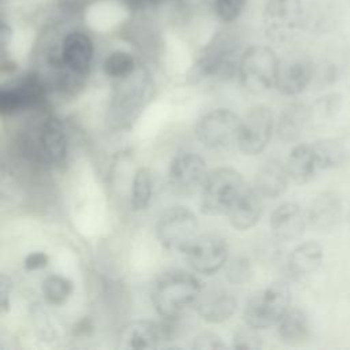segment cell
Segmentation results:
<instances>
[{"label":"cell","mask_w":350,"mask_h":350,"mask_svg":"<svg viewBox=\"0 0 350 350\" xmlns=\"http://www.w3.org/2000/svg\"><path fill=\"white\" fill-rule=\"evenodd\" d=\"M290 288L286 283L275 282L252 294L243 306V321L257 329L278 325L290 309Z\"/></svg>","instance_id":"cell-6"},{"label":"cell","mask_w":350,"mask_h":350,"mask_svg":"<svg viewBox=\"0 0 350 350\" xmlns=\"http://www.w3.org/2000/svg\"><path fill=\"white\" fill-rule=\"evenodd\" d=\"M250 0H208L212 16L223 26L235 25L247 11Z\"/></svg>","instance_id":"cell-28"},{"label":"cell","mask_w":350,"mask_h":350,"mask_svg":"<svg viewBox=\"0 0 350 350\" xmlns=\"http://www.w3.org/2000/svg\"><path fill=\"white\" fill-rule=\"evenodd\" d=\"M242 174L231 167L212 170L201 187L200 209L204 215H227L241 191L245 189Z\"/></svg>","instance_id":"cell-4"},{"label":"cell","mask_w":350,"mask_h":350,"mask_svg":"<svg viewBox=\"0 0 350 350\" xmlns=\"http://www.w3.org/2000/svg\"><path fill=\"white\" fill-rule=\"evenodd\" d=\"M273 115L265 105H254L241 118L237 146L246 156L261 153L273 134Z\"/></svg>","instance_id":"cell-11"},{"label":"cell","mask_w":350,"mask_h":350,"mask_svg":"<svg viewBox=\"0 0 350 350\" xmlns=\"http://www.w3.org/2000/svg\"><path fill=\"white\" fill-rule=\"evenodd\" d=\"M135 56L124 49H115L109 52L103 60V72L115 81L124 79L134 74L138 68Z\"/></svg>","instance_id":"cell-26"},{"label":"cell","mask_w":350,"mask_h":350,"mask_svg":"<svg viewBox=\"0 0 350 350\" xmlns=\"http://www.w3.org/2000/svg\"><path fill=\"white\" fill-rule=\"evenodd\" d=\"M48 262H49V257L44 252H31L23 260V265L27 271L42 269L48 265Z\"/></svg>","instance_id":"cell-34"},{"label":"cell","mask_w":350,"mask_h":350,"mask_svg":"<svg viewBox=\"0 0 350 350\" xmlns=\"http://www.w3.org/2000/svg\"><path fill=\"white\" fill-rule=\"evenodd\" d=\"M152 174L146 167L137 170L131 186V206L134 211H144L152 198Z\"/></svg>","instance_id":"cell-30"},{"label":"cell","mask_w":350,"mask_h":350,"mask_svg":"<svg viewBox=\"0 0 350 350\" xmlns=\"http://www.w3.org/2000/svg\"><path fill=\"white\" fill-rule=\"evenodd\" d=\"M349 221H350V216H349Z\"/></svg>","instance_id":"cell-37"},{"label":"cell","mask_w":350,"mask_h":350,"mask_svg":"<svg viewBox=\"0 0 350 350\" xmlns=\"http://www.w3.org/2000/svg\"><path fill=\"white\" fill-rule=\"evenodd\" d=\"M226 272H227V279L232 283H243L252 275L249 261L245 258H241V257L230 261Z\"/></svg>","instance_id":"cell-32"},{"label":"cell","mask_w":350,"mask_h":350,"mask_svg":"<svg viewBox=\"0 0 350 350\" xmlns=\"http://www.w3.org/2000/svg\"><path fill=\"white\" fill-rule=\"evenodd\" d=\"M72 282L68 278L57 273L46 276L41 286V291L45 301L55 306L64 304L72 294Z\"/></svg>","instance_id":"cell-29"},{"label":"cell","mask_w":350,"mask_h":350,"mask_svg":"<svg viewBox=\"0 0 350 350\" xmlns=\"http://www.w3.org/2000/svg\"><path fill=\"white\" fill-rule=\"evenodd\" d=\"M163 339L160 324L150 320H134L120 331L119 343L124 349H154Z\"/></svg>","instance_id":"cell-19"},{"label":"cell","mask_w":350,"mask_h":350,"mask_svg":"<svg viewBox=\"0 0 350 350\" xmlns=\"http://www.w3.org/2000/svg\"><path fill=\"white\" fill-rule=\"evenodd\" d=\"M242 52L239 41L232 33H217L202 49L197 59L196 71L204 78L228 79L238 72Z\"/></svg>","instance_id":"cell-5"},{"label":"cell","mask_w":350,"mask_h":350,"mask_svg":"<svg viewBox=\"0 0 350 350\" xmlns=\"http://www.w3.org/2000/svg\"><path fill=\"white\" fill-rule=\"evenodd\" d=\"M241 118L231 109L216 108L201 116L196 135L209 149H226L238 141Z\"/></svg>","instance_id":"cell-10"},{"label":"cell","mask_w":350,"mask_h":350,"mask_svg":"<svg viewBox=\"0 0 350 350\" xmlns=\"http://www.w3.org/2000/svg\"><path fill=\"white\" fill-rule=\"evenodd\" d=\"M340 201L334 193H323L316 197L306 212L308 223L319 231L335 228L340 220Z\"/></svg>","instance_id":"cell-21"},{"label":"cell","mask_w":350,"mask_h":350,"mask_svg":"<svg viewBox=\"0 0 350 350\" xmlns=\"http://www.w3.org/2000/svg\"><path fill=\"white\" fill-rule=\"evenodd\" d=\"M68 131L64 123L49 113L30 119L18 135L19 152L40 165H57L68 152Z\"/></svg>","instance_id":"cell-1"},{"label":"cell","mask_w":350,"mask_h":350,"mask_svg":"<svg viewBox=\"0 0 350 350\" xmlns=\"http://www.w3.org/2000/svg\"><path fill=\"white\" fill-rule=\"evenodd\" d=\"M186 0H150V5L153 7H159L163 4H178V3H183Z\"/></svg>","instance_id":"cell-36"},{"label":"cell","mask_w":350,"mask_h":350,"mask_svg":"<svg viewBox=\"0 0 350 350\" xmlns=\"http://www.w3.org/2000/svg\"><path fill=\"white\" fill-rule=\"evenodd\" d=\"M191 347L197 349V350H223V349H227V345L215 332L205 331V332L198 334L193 339Z\"/></svg>","instance_id":"cell-33"},{"label":"cell","mask_w":350,"mask_h":350,"mask_svg":"<svg viewBox=\"0 0 350 350\" xmlns=\"http://www.w3.org/2000/svg\"><path fill=\"white\" fill-rule=\"evenodd\" d=\"M232 346L237 350H257L262 347V340L258 334V329L249 325L243 324L239 325L232 335Z\"/></svg>","instance_id":"cell-31"},{"label":"cell","mask_w":350,"mask_h":350,"mask_svg":"<svg viewBox=\"0 0 350 350\" xmlns=\"http://www.w3.org/2000/svg\"><path fill=\"white\" fill-rule=\"evenodd\" d=\"M262 212L261 196L254 187H247L241 191L232 206L230 208L227 217L231 226L239 231H245L256 226Z\"/></svg>","instance_id":"cell-18"},{"label":"cell","mask_w":350,"mask_h":350,"mask_svg":"<svg viewBox=\"0 0 350 350\" xmlns=\"http://www.w3.org/2000/svg\"><path fill=\"white\" fill-rule=\"evenodd\" d=\"M197 216L193 211L182 205L167 208L156 223V238L168 250L183 252L197 237Z\"/></svg>","instance_id":"cell-9"},{"label":"cell","mask_w":350,"mask_h":350,"mask_svg":"<svg viewBox=\"0 0 350 350\" xmlns=\"http://www.w3.org/2000/svg\"><path fill=\"white\" fill-rule=\"evenodd\" d=\"M206 164L196 153L176 154L168 168V185L175 194L190 196L201 190L206 178Z\"/></svg>","instance_id":"cell-13"},{"label":"cell","mask_w":350,"mask_h":350,"mask_svg":"<svg viewBox=\"0 0 350 350\" xmlns=\"http://www.w3.org/2000/svg\"><path fill=\"white\" fill-rule=\"evenodd\" d=\"M189 267L201 275H212L221 269L228 258V247L217 234L197 235L183 250Z\"/></svg>","instance_id":"cell-12"},{"label":"cell","mask_w":350,"mask_h":350,"mask_svg":"<svg viewBox=\"0 0 350 350\" xmlns=\"http://www.w3.org/2000/svg\"><path fill=\"white\" fill-rule=\"evenodd\" d=\"M286 168L290 179L297 183H306L312 180L320 171L312 146L305 144H298L291 149L286 161Z\"/></svg>","instance_id":"cell-23"},{"label":"cell","mask_w":350,"mask_h":350,"mask_svg":"<svg viewBox=\"0 0 350 350\" xmlns=\"http://www.w3.org/2000/svg\"><path fill=\"white\" fill-rule=\"evenodd\" d=\"M314 77V66L305 53H290L280 59L275 88L284 96L302 93Z\"/></svg>","instance_id":"cell-14"},{"label":"cell","mask_w":350,"mask_h":350,"mask_svg":"<svg viewBox=\"0 0 350 350\" xmlns=\"http://www.w3.org/2000/svg\"><path fill=\"white\" fill-rule=\"evenodd\" d=\"M304 0H265L261 8V27L272 42H288L305 27Z\"/></svg>","instance_id":"cell-3"},{"label":"cell","mask_w":350,"mask_h":350,"mask_svg":"<svg viewBox=\"0 0 350 350\" xmlns=\"http://www.w3.org/2000/svg\"><path fill=\"white\" fill-rule=\"evenodd\" d=\"M150 81L145 72L138 67L130 77L118 81V89L113 96L112 109L127 116L137 111L145 98L150 96Z\"/></svg>","instance_id":"cell-15"},{"label":"cell","mask_w":350,"mask_h":350,"mask_svg":"<svg viewBox=\"0 0 350 350\" xmlns=\"http://www.w3.org/2000/svg\"><path fill=\"white\" fill-rule=\"evenodd\" d=\"M310 108L301 103L290 104L280 113L276 123V135L282 142H295L310 122Z\"/></svg>","instance_id":"cell-22"},{"label":"cell","mask_w":350,"mask_h":350,"mask_svg":"<svg viewBox=\"0 0 350 350\" xmlns=\"http://www.w3.org/2000/svg\"><path fill=\"white\" fill-rule=\"evenodd\" d=\"M278 334L287 345H299L309 335V321L306 313L299 308L288 309L278 323Z\"/></svg>","instance_id":"cell-25"},{"label":"cell","mask_w":350,"mask_h":350,"mask_svg":"<svg viewBox=\"0 0 350 350\" xmlns=\"http://www.w3.org/2000/svg\"><path fill=\"white\" fill-rule=\"evenodd\" d=\"M310 146L320 171L338 167L345 161L346 150H345V146L338 139H334V138L319 139Z\"/></svg>","instance_id":"cell-27"},{"label":"cell","mask_w":350,"mask_h":350,"mask_svg":"<svg viewBox=\"0 0 350 350\" xmlns=\"http://www.w3.org/2000/svg\"><path fill=\"white\" fill-rule=\"evenodd\" d=\"M49 92V85L40 72H27L10 79L0 88V112L3 116L29 109H40Z\"/></svg>","instance_id":"cell-7"},{"label":"cell","mask_w":350,"mask_h":350,"mask_svg":"<svg viewBox=\"0 0 350 350\" xmlns=\"http://www.w3.org/2000/svg\"><path fill=\"white\" fill-rule=\"evenodd\" d=\"M202 293L201 282L182 269L161 273L152 288V304L165 320H176L191 306H196Z\"/></svg>","instance_id":"cell-2"},{"label":"cell","mask_w":350,"mask_h":350,"mask_svg":"<svg viewBox=\"0 0 350 350\" xmlns=\"http://www.w3.org/2000/svg\"><path fill=\"white\" fill-rule=\"evenodd\" d=\"M308 217L295 202H283L271 213L269 226L273 237L279 241L299 238L306 227Z\"/></svg>","instance_id":"cell-17"},{"label":"cell","mask_w":350,"mask_h":350,"mask_svg":"<svg viewBox=\"0 0 350 350\" xmlns=\"http://www.w3.org/2000/svg\"><path fill=\"white\" fill-rule=\"evenodd\" d=\"M323 261V247L317 242H305L297 246L288 257V271L294 278L313 273Z\"/></svg>","instance_id":"cell-24"},{"label":"cell","mask_w":350,"mask_h":350,"mask_svg":"<svg viewBox=\"0 0 350 350\" xmlns=\"http://www.w3.org/2000/svg\"><path fill=\"white\" fill-rule=\"evenodd\" d=\"M288 179L286 164L283 165L279 160L271 159L258 168L254 178V189L262 198H276L286 191Z\"/></svg>","instance_id":"cell-20"},{"label":"cell","mask_w":350,"mask_h":350,"mask_svg":"<svg viewBox=\"0 0 350 350\" xmlns=\"http://www.w3.org/2000/svg\"><path fill=\"white\" fill-rule=\"evenodd\" d=\"M237 309V298L223 288H212L206 293H201L196 304V310L198 316L209 324H219L227 321L234 316Z\"/></svg>","instance_id":"cell-16"},{"label":"cell","mask_w":350,"mask_h":350,"mask_svg":"<svg viewBox=\"0 0 350 350\" xmlns=\"http://www.w3.org/2000/svg\"><path fill=\"white\" fill-rule=\"evenodd\" d=\"M280 59L268 45H250L243 49L239 64V83L252 93L264 92L276 83Z\"/></svg>","instance_id":"cell-8"},{"label":"cell","mask_w":350,"mask_h":350,"mask_svg":"<svg viewBox=\"0 0 350 350\" xmlns=\"http://www.w3.org/2000/svg\"><path fill=\"white\" fill-rule=\"evenodd\" d=\"M12 293V280L5 275H0V306L1 312H7L10 308V299Z\"/></svg>","instance_id":"cell-35"}]
</instances>
